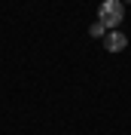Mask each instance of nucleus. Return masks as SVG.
I'll return each instance as SVG.
<instances>
[{"instance_id": "nucleus-3", "label": "nucleus", "mask_w": 131, "mask_h": 135, "mask_svg": "<svg viewBox=\"0 0 131 135\" xmlns=\"http://www.w3.org/2000/svg\"><path fill=\"white\" fill-rule=\"evenodd\" d=\"M89 34H91V37H104V34H107V28L101 25V22H95V25H91V31H89Z\"/></svg>"}, {"instance_id": "nucleus-4", "label": "nucleus", "mask_w": 131, "mask_h": 135, "mask_svg": "<svg viewBox=\"0 0 131 135\" xmlns=\"http://www.w3.org/2000/svg\"><path fill=\"white\" fill-rule=\"evenodd\" d=\"M128 3H131V0H128Z\"/></svg>"}, {"instance_id": "nucleus-2", "label": "nucleus", "mask_w": 131, "mask_h": 135, "mask_svg": "<svg viewBox=\"0 0 131 135\" xmlns=\"http://www.w3.org/2000/svg\"><path fill=\"white\" fill-rule=\"evenodd\" d=\"M125 46H128V37H125V34H119V31L107 34V49L110 52H122Z\"/></svg>"}, {"instance_id": "nucleus-1", "label": "nucleus", "mask_w": 131, "mask_h": 135, "mask_svg": "<svg viewBox=\"0 0 131 135\" xmlns=\"http://www.w3.org/2000/svg\"><path fill=\"white\" fill-rule=\"evenodd\" d=\"M122 18H125V6L119 3V0H104L98 9V22L104 28H119L122 25Z\"/></svg>"}]
</instances>
